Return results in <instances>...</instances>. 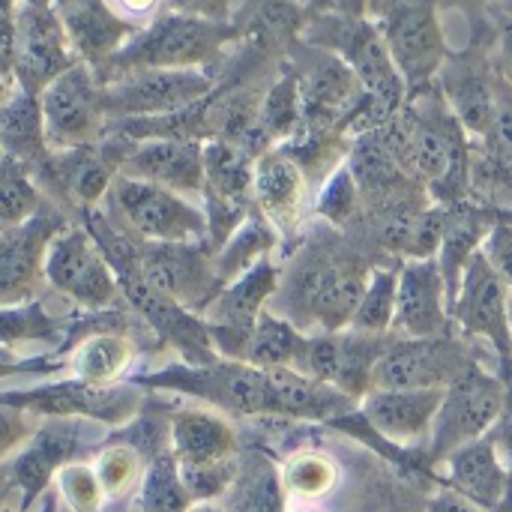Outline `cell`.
<instances>
[{"mask_svg":"<svg viewBox=\"0 0 512 512\" xmlns=\"http://www.w3.org/2000/svg\"><path fill=\"white\" fill-rule=\"evenodd\" d=\"M234 3H237V9H240V6H246L249 0H234Z\"/></svg>","mask_w":512,"mask_h":512,"instance_id":"cell-53","label":"cell"},{"mask_svg":"<svg viewBox=\"0 0 512 512\" xmlns=\"http://www.w3.org/2000/svg\"><path fill=\"white\" fill-rule=\"evenodd\" d=\"M147 459L138 447L132 444H111L96 453L93 468L99 474V483L105 489L108 501H120L132 492L141 489V480L147 474Z\"/></svg>","mask_w":512,"mask_h":512,"instance_id":"cell-39","label":"cell"},{"mask_svg":"<svg viewBox=\"0 0 512 512\" xmlns=\"http://www.w3.org/2000/svg\"><path fill=\"white\" fill-rule=\"evenodd\" d=\"M57 9L78 60L93 69L111 63L123 51V45L138 33L105 0H63Z\"/></svg>","mask_w":512,"mask_h":512,"instance_id":"cell-27","label":"cell"},{"mask_svg":"<svg viewBox=\"0 0 512 512\" xmlns=\"http://www.w3.org/2000/svg\"><path fill=\"white\" fill-rule=\"evenodd\" d=\"M216 84L213 69H132L102 81L108 120L177 114L204 102Z\"/></svg>","mask_w":512,"mask_h":512,"instance_id":"cell-9","label":"cell"},{"mask_svg":"<svg viewBox=\"0 0 512 512\" xmlns=\"http://www.w3.org/2000/svg\"><path fill=\"white\" fill-rule=\"evenodd\" d=\"M3 405L24 408L39 417H78L93 423H126L141 408V390L132 384H114V387H93L84 381H60L48 387H33L21 393H6Z\"/></svg>","mask_w":512,"mask_h":512,"instance_id":"cell-19","label":"cell"},{"mask_svg":"<svg viewBox=\"0 0 512 512\" xmlns=\"http://www.w3.org/2000/svg\"><path fill=\"white\" fill-rule=\"evenodd\" d=\"M192 495L183 483L180 462L171 450H162L150 459L141 489L135 492V507L144 512H186L192 507Z\"/></svg>","mask_w":512,"mask_h":512,"instance_id":"cell-35","label":"cell"},{"mask_svg":"<svg viewBox=\"0 0 512 512\" xmlns=\"http://www.w3.org/2000/svg\"><path fill=\"white\" fill-rule=\"evenodd\" d=\"M396 309H399V270L375 267L351 327L363 333H393Z\"/></svg>","mask_w":512,"mask_h":512,"instance_id":"cell-38","label":"cell"},{"mask_svg":"<svg viewBox=\"0 0 512 512\" xmlns=\"http://www.w3.org/2000/svg\"><path fill=\"white\" fill-rule=\"evenodd\" d=\"M282 60L294 69L300 81V96H303V111H306L303 126L345 132L348 120L366 102L363 81L348 66V60H342L339 54L327 48L309 45L303 39L294 42Z\"/></svg>","mask_w":512,"mask_h":512,"instance_id":"cell-10","label":"cell"},{"mask_svg":"<svg viewBox=\"0 0 512 512\" xmlns=\"http://www.w3.org/2000/svg\"><path fill=\"white\" fill-rule=\"evenodd\" d=\"M315 213L336 228H348L363 216V192L348 162L321 183L315 198Z\"/></svg>","mask_w":512,"mask_h":512,"instance_id":"cell-40","label":"cell"},{"mask_svg":"<svg viewBox=\"0 0 512 512\" xmlns=\"http://www.w3.org/2000/svg\"><path fill=\"white\" fill-rule=\"evenodd\" d=\"M54 489H57V498L66 512H102L105 501H108L93 462L63 465L54 477Z\"/></svg>","mask_w":512,"mask_h":512,"instance_id":"cell-41","label":"cell"},{"mask_svg":"<svg viewBox=\"0 0 512 512\" xmlns=\"http://www.w3.org/2000/svg\"><path fill=\"white\" fill-rule=\"evenodd\" d=\"M186 512H234L225 501H195Z\"/></svg>","mask_w":512,"mask_h":512,"instance_id":"cell-47","label":"cell"},{"mask_svg":"<svg viewBox=\"0 0 512 512\" xmlns=\"http://www.w3.org/2000/svg\"><path fill=\"white\" fill-rule=\"evenodd\" d=\"M495 9H498V12H507V15H512V0H495Z\"/></svg>","mask_w":512,"mask_h":512,"instance_id":"cell-49","label":"cell"},{"mask_svg":"<svg viewBox=\"0 0 512 512\" xmlns=\"http://www.w3.org/2000/svg\"><path fill=\"white\" fill-rule=\"evenodd\" d=\"M474 357L465 351V345L450 333L438 339H402L396 336L381 357L372 387L378 390H447Z\"/></svg>","mask_w":512,"mask_h":512,"instance_id":"cell-18","label":"cell"},{"mask_svg":"<svg viewBox=\"0 0 512 512\" xmlns=\"http://www.w3.org/2000/svg\"><path fill=\"white\" fill-rule=\"evenodd\" d=\"M393 339L396 333H363L354 327L309 336L297 372L327 381L354 399H363L372 390V375Z\"/></svg>","mask_w":512,"mask_h":512,"instance_id":"cell-17","label":"cell"},{"mask_svg":"<svg viewBox=\"0 0 512 512\" xmlns=\"http://www.w3.org/2000/svg\"><path fill=\"white\" fill-rule=\"evenodd\" d=\"M279 294V267L267 258L231 285L219 291V297L207 306L201 315L213 348L222 360H237L243 363L246 345L267 312V303Z\"/></svg>","mask_w":512,"mask_h":512,"instance_id":"cell-14","label":"cell"},{"mask_svg":"<svg viewBox=\"0 0 512 512\" xmlns=\"http://www.w3.org/2000/svg\"><path fill=\"white\" fill-rule=\"evenodd\" d=\"M222 501L234 512H285L288 495L282 471H276L264 456H240L237 480Z\"/></svg>","mask_w":512,"mask_h":512,"instance_id":"cell-34","label":"cell"},{"mask_svg":"<svg viewBox=\"0 0 512 512\" xmlns=\"http://www.w3.org/2000/svg\"><path fill=\"white\" fill-rule=\"evenodd\" d=\"M141 384L198 396L210 408L228 411V414L243 417V420L276 417L267 372L255 369L249 363H237V360H216L210 366H189L186 363V366H174V369L147 375Z\"/></svg>","mask_w":512,"mask_h":512,"instance_id":"cell-8","label":"cell"},{"mask_svg":"<svg viewBox=\"0 0 512 512\" xmlns=\"http://www.w3.org/2000/svg\"><path fill=\"white\" fill-rule=\"evenodd\" d=\"M48 204V195L36 183L33 171L9 156H3L0 168V210L3 225H24L33 216H39Z\"/></svg>","mask_w":512,"mask_h":512,"instance_id":"cell-37","label":"cell"},{"mask_svg":"<svg viewBox=\"0 0 512 512\" xmlns=\"http://www.w3.org/2000/svg\"><path fill=\"white\" fill-rule=\"evenodd\" d=\"M381 135L402 168L438 204L450 207L471 198L474 138L450 108L438 81L411 90L402 111L381 126Z\"/></svg>","mask_w":512,"mask_h":512,"instance_id":"cell-1","label":"cell"},{"mask_svg":"<svg viewBox=\"0 0 512 512\" xmlns=\"http://www.w3.org/2000/svg\"><path fill=\"white\" fill-rule=\"evenodd\" d=\"M498 84L501 72L492 60V48H474L462 54H450L438 75V87L447 96L450 108L468 129V135L480 144L495 120L498 108Z\"/></svg>","mask_w":512,"mask_h":512,"instance_id":"cell-20","label":"cell"},{"mask_svg":"<svg viewBox=\"0 0 512 512\" xmlns=\"http://www.w3.org/2000/svg\"><path fill=\"white\" fill-rule=\"evenodd\" d=\"M450 288L438 258L402 261L399 270V309L393 333L402 339H438L453 330Z\"/></svg>","mask_w":512,"mask_h":512,"instance_id":"cell-21","label":"cell"},{"mask_svg":"<svg viewBox=\"0 0 512 512\" xmlns=\"http://www.w3.org/2000/svg\"><path fill=\"white\" fill-rule=\"evenodd\" d=\"M69 219L48 198L45 210L24 225L0 228V300L6 306L33 303L45 285V258Z\"/></svg>","mask_w":512,"mask_h":512,"instance_id":"cell-15","label":"cell"},{"mask_svg":"<svg viewBox=\"0 0 512 512\" xmlns=\"http://www.w3.org/2000/svg\"><path fill=\"white\" fill-rule=\"evenodd\" d=\"M303 120H306V111H303L300 81L294 69L282 60L261 102V135L270 147H282L300 132Z\"/></svg>","mask_w":512,"mask_h":512,"instance_id":"cell-33","label":"cell"},{"mask_svg":"<svg viewBox=\"0 0 512 512\" xmlns=\"http://www.w3.org/2000/svg\"><path fill=\"white\" fill-rule=\"evenodd\" d=\"M492 60L512 87V15H507V12H498V18H495Z\"/></svg>","mask_w":512,"mask_h":512,"instance_id":"cell-45","label":"cell"},{"mask_svg":"<svg viewBox=\"0 0 512 512\" xmlns=\"http://www.w3.org/2000/svg\"><path fill=\"white\" fill-rule=\"evenodd\" d=\"M297 3H303V6H306V0H297Z\"/></svg>","mask_w":512,"mask_h":512,"instance_id":"cell-56","label":"cell"},{"mask_svg":"<svg viewBox=\"0 0 512 512\" xmlns=\"http://www.w3.org/2000/svg\"><path fill=\"white\" fill-rule=\"evenodd\" d=\"M372 270L345 249H321L294 267L288 282L291 306L306 312L309 324H318L321 333L345 330L360 309Z\"/></svg>","mask_w":512,"mask_h":512,"instance_id":"cell-5","label":"cell"},{"mask_svg":"<svg viewBox=\"0 0 512 512\" xmlns=\"http://www.w3.org/2000/svg\"><path fill=\"white\" fill-rule=\"evenodd\" d=\"M285 512H321V510H315L312 504H294V507H288Z\"/></svg>","mask_w":512,"mask_h":512,"instance_id":"cell-50","label":"cell"},{"mask_svg":"<svg viewBox=\"0 0 512 512\" xmlns=\"http://www.w3.org/2000/svg\"><path fill=\"white\" fill-rule=\"evenodd\" d=\"M426 512H489L483 510L480 504H474L471 498H465V495H459L456 489H441L432 501H429V507Z\"/></svg>","mask_w":512,"mask_h":512,"instance_id":"cell-46","label":"cell"},{"mask_svg":"<svg viewBox=\"0 0 512 512\" xmlns=\"http://www.w3.org/2000/svg\"><path fill=\"white\" fill-rule=\"evenodd\" d=\"M168 12L207 18V21H234L237 3L234 0H165Z\"/></svg>","mask_w":512,"mask_h":512,"instance_id":"cell-43","label":"cell"},{"mask_svg":"<svg viewBox=\"0 0 512 512\" xmlns=\"http://www.w3.org/2000/svg\"><path fill=\"white\" fill-rule=\"evenodd\" d=\"M78 60L57 6L6 0L3 12V90L42 93Z\"/></svg>","mask_w":512,"mask_h":512,"instance_id":"cell-3","label":"cell"},{"mask_svg":"<svg viewBox=\"0 0 512 512\" xmlns=\"http://www.w3.org/2000/svg\"><path fill=\"white\" fill-rule=\"evenodd\" d=\"M3 512H21V510H15V507H9V504H6V507H3Z\"/></svg>","mask_w":512,"mask_h":512,"instance_id":"cell-52","label":"cell"},{"mask_svg":"<svg viewBox=\"0 0 512 512\" xmlns=\"http://www.w3.org/2000/svg\"><path fill=\"white\" fill-rule=\"evenodd\" d=\"M510 285L492 267V261L480 252L459 285L456 300L450 303L453 324L471 336L486 339L504 366V381L512 387V330H510Z\"/></svg>","mask_w":512,"mask_h":512,"instance_id":"cell-13","label":"cell"},{"mask_svg":"<svg viewBox=\"0 0 512 512\" xmlns=\"http://www.w3.org/2000/svg\"><path fill=\"white\" fill-rule=\"evenodd\" d=\"M0 141H3V156L27 165L30 171H36L51 156L42 102L36 93H27L21 87L3 90Z\"/></svg>","mask_w":512,"mask_h":512,"instance_id":"cell-29","label":"cell"},{"mask_svg":"<svg viewBox=\"0 0 512 512\" xmlns=\"http://www.w3.org/2000/svg\"><path fill=\"white\" fill-rule=\"evenodd\" d=\"M507 168H510V174H512V162H507Z\"/></svg>","mask_w":512,"mask_h":512,"instance_id":"cell-55","label":"cell"},{"mask_svg":"<svg viewBox=\"0 0 512 512\" xmlns=\"http://www.w3.org/2000/svg\"><path fill=\"white\" fill-rule=\"evenodd\" d=\"M42 117L51 153L96 144L108 135L105 87L93 66L75 63L60 78H54L42 93Z\"/></svg>","mask_w":512,"mask_h":512,"instance_id":"cell-11","label":"cell"},{"mask_svg":"<svg viewBox=\"0 0 512 512\" xmlns=\"http://www.w3.org/2000/svg\"><path fill=\"white\" fill-rule=\"evenodd\" d=\"M471 3H483V6H489V3H495V0H471Z\"/></svg>","mask_w":512,"mask_h":512,"instance_id":"cell-51","label":"cell"},{"mask_svg":"<svg viewBox=\"0 0 512 512\" xmlns=\"http://www.w3.org/2000/svg\"><path fill=\"white\" fill-rule=\"evenodd\" d=\"M264 372L270 381L276 417L303 420V423H336L351 408H360V399L297 369H264Z\"/></svg>","mask_w":512,"mask_h":512,"instance_id":"cell-28","label":"cell"},{"mask_svg":"<svg viewBox=\"0 0 512 512\" xmlns=\"http://www.w3.org/2000/svg\"><path fill=\"white\" fill-rule=\"evenodd\" d=\"M138 357L132 333L90 330L69 354V375L93 387H114Z\"/></svg>","mask_w":512,"mask_h":512,"instance_id":"cell-30","label":"cell"},{"mask_svg":"<svg viewBox=\"0 0 512 512\" xmlns=\"http://www.w3.org/2000/svg\"><path fill=\"white\" fill-rule=\"evenodd\" d=\"M447 399V390H378L372 387L363 399L357 414L363 423L396 447H417L432 438L435 420L441 414V405Z\"/></svg>","mask_w":512,"mask_h":512,"instance_id":"cell-22","label":"cell"},{"mask_svg":"<svg viewBox=\"0 0 512 512\" xmlns=\"http://www.w3.org/2000/svg\"><path fill=\"white\" fill-rule=\"evenodd\" d=\"M168 450L180 468L219 465L240 456V435L219 411L180 408L168 423Z\"/></svg>","mask_w":512,"mask_h":512,"instance_id":"cell-26","label":"cell"},{"mask_svg":"<svg viewBox=\"0 0 512 512\" xmlns=\"http://www.w3.org/2000/svg\"><path fill=\"white\" fill-rule=\"evenodd\" d=\"M45 285L84 312L117 309L123 300L120 279L87 222H69L54 237L45 258Z\"/></svg>","mask_w":512,"mask_h":512,"instance_id":"cell-6","label":"cell"},{"mask_svg":"<svg viewBox=\"0 0 512 512\" xmlns=\"http://www.w3.org/2000/svg\"><path fill=\"white\" fill-rule=\"evenodd\" d=\"M279 471L285 495L294 504H318L339 486V465L318 450L294 453Z\"/></svg>","mask_w":512,"mask_h":512,"instance_id":"cell-36","label":"cell"},{"mask_svg":"<svg viewBox=\"0 0 512 512\" xmlns=\"http://www.w3.org/2000/svg\"><path fill=\"white\" fill-rule=\"evenodd\" d=\"M138 270L153 291L192 315H204L222 291L216 258L207 246L138 243Z\"/></svg>","mask_w":512,"mask_h":512,"instance_id":"cell-16","label":"cell"},{"mask_svg":"<svg viewBox=\"0 0 512 512\" xmlns=\"http://www.w3.org/2000/svg\"><path fill=\"white\" fill-rule=\"evenodd\" d=\"M105 3L135 30L147 27L165 12V0H105Z\"/></svg>","mask_w":512,"mask_h":512,"instance_id":"cell-44","label":"cell"},{"mask_svg":"<svg viewBox=\"0 0 512 512\" xmlns=\"http://www.w3.org/2000/svg\"><path fill=\"white\" fill-rule=\"evenodd\" d=\"M510 402V384L504 375H492L483 363H471L450 387L429 438V456L444 462L459 447L486 438L504 417Z\"/></svg>","mask_w":512,"mask_h":512,"instance_id":"cell-7","label":"cell"},{"mask_svg":"<svg viewBox=\"0 0 512 512\" xmlns=\"http://www.w3.org/2000/svg\"><path fill=\"white\" fill-rule=\"evenodd\" d=\"M21 3H30V6H60L63 0H21Z\"/></svg>","mask_w":512,"mask_h":512,"instance_id":"cell-48","label":"cell"},{"mask_svg":"<svg viewBox=\"0 0 512 512\" xmlns=\"http://www.w3.org/2000/svg\"><path fill=\"white\" fill-rule=\"evenodd\" d=\"M123 177L165 186L177 195L204 204V141L147 138L135 141L120 168Z\"/></svg>","mask_w":512,"mask_h":512,"instance_id":"cell-23","label":"cell"},{"mask_svg":"<svg viewBox=\"0 0 512 512\" xmlns=\"http://www.w3.org/2000/svg\"><path fill=\"white\" fill-rule=\"evenodd\" d=\"M279 240V231L270 225V219L255 207L249 213V219L231 234V240L213 255L216 258V273L222 288L231 285L234 279H240L243 273H249L252 267H258L261 261H267V255L273 252Z\"/></svg>","mask_w":512,"mask_h":512,"instance_id":"cell-32","label":"cell"},{"mask_svg":"<svg viewBox=\"0 0 512 512\" xmlns=\"http://www.w3.org/2000/svg\"><path fill=\"white\" fill-rule=\"evenodd\" d=\"M510 330H512V291H510Z\"/></svg>","mask_w":512,"mask_h":512,"instance_id":"cell-54","label":"cell"},{"mask_svg":"<svg viewBox=\"0 0 512 512\" xmlns=\"http://www.w3.org/2000/svg\"><path fill=\"white\" fill-rule=\"evenodd\" d=\"M378 27L408 90H420L438 81L444 63L450 60L438 0H396L378 18Z\"/></svg>","mask_w":512,"mask_h":512,"instance_id":"cell-12","label":"cell"},{"mask_svg":"<svg viewBox=\"0 0 512 512\" xmlns=\"http://www.w3.org/2000/svg\"><path fill=\"white\" fill-rule=\"evenodd\" d=\"M312 183L306 171L282 150L273 147L255 162V207L270 219L279 237L294 234L306 216Z\"/></svg>","mask_w":512,"mask_h":512,"instance_id":"cell-24","label":"cell"},{"mask_svg":"<svg viewBox=\"0 0 512 512\" xmlns=\"http://www.w3.org/2000/svg\"><path fill=\"white\" fill-rule=\"evenodd\" d=\"M306 345L309 336L294 321L267 309L246 345L243 363L255 369H300Z\"/></svg>","mask_w":512,"mask_h":512,"instance_id":"cell-31","label":"cell"},{"mask_svg":"<svg viewBox=\"0 0 512 512\" xmlns=\"http://www.w3.org/2000/svg\"><path fill=\"white\" fill-rule=\"evenodd\" d=\"M234 42H240L237 21H207L165 9L156 21L141 27L111 63L96 69V75L108 81L132 69H213Z\"/></svg>","mask_w":512,"mask_h":512,"instance_id":"cell-2","label":"cell"},{"mask_svg":"<svg viewBox=\"0 0 512 512\" xmlns=\"http://www.w3.org/2000/svg\"><path fill=\"white\" fill-rule=\"evenodd\" d=\"M483 255L492 261V267L501 273V279L512 288V219H504L495 225L492 237L483 246Z\"/></svg>","mask_w":512,"mask_h":512,"instance_id":"cell-42","label":"cell"},{"mask_svg":"<svg viewBox=\"0 0 512 512\" xmlns=\"http://www.w3.org/2000/svg\"><path fill=\"white\" fill-rule=\"evenodd\" d=\"M105 210H108L105 216L138 243H159V246L210 243L204 204L156 183H144L120 174L105 198Z\"/></svg>","mask_w":512,"mask_h":512,"instance_id":"cell-4","label":"cell"},{"mask_svg":"<svg viewBox=\"0 0 512 512\" xmlns=\"http://www.w3.org/2000/svg\"><path fill=\"white\" fill-rule=\"evenodd\" d=\"M444 471H447V486L471 498L483 510L498 512L507 504L512 471L504 453L492 441V435L450 453L444 459Z\"/></svg>","mask_w":512,"mask_h":512,"instance_id":"cell-25","label":"cell"}]
</instances>
